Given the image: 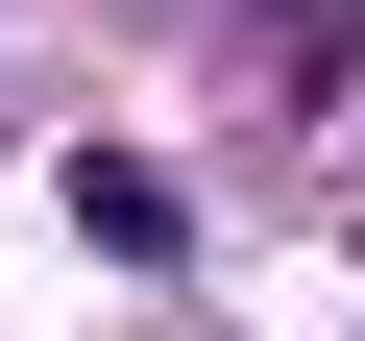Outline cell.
Instances as JSON below:
<instances>
[{"mask_svg": "<svg viewBox=\"0 0 365 341\" xmlns=\"http://www.w3.org/2000/svg\"><path fill=\"white\" fill-rule=\"evenodd\" d=\"M244 25H268V73H317V49H341V0H244Z\"/></svg>", "mask_w": 365, "mask_h": 341, "instance_id": "6da1fadb", "label": "cell"}]
</instances>
